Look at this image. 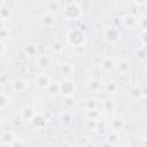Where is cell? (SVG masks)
<instances>
[{
    "label": "cell",
    "instance_id": "cell-1",
    "mask_svg": "<svg viewBox=\"0 0 147 147\" xmlns=\"http://www.w3.org/2000/svg\"><path fill=\"white\" fill-rule=\"evenodd\" d=\"M67 41L72 48L85 46L87 41V36L80 29H71L67 33Z\"/></svg>",
    "mask_w": 147,
    "mask_h": 147
},
{
    "label": "cell",
    "instance_id": "cell-2",
    "mask_svg": "<svg viewBox=\"0 0 147 147\" xmlns=\"http://www.w3.org/2000/svg\"><path fill=\"white\" fill-rule=\"evenodd\" d=\"M62 15L68 21H76L82 16V8L77 2H70L62 9Z\"/></svg>",
    "mask_w": 147,
    "mask_h": 147
},
{
    "label": "cell",
    "instance_id": "cell-3",
    "mask_svg": "<svg viewBox=\"0 0 147 147\" xmlns=\"http://www.w3.org/2000/svg\"><path fill=\"white\" fill-rule=\"evenodd\" d=\"M33 84H34V87L37 90H39V91H46L49 87V85L52 84V79H51V77L47 74L40 72V74H38L34 77Z\"/></svg>",
    "mask_w": 147,
    "mask_h": 147
},
{
    "label": "cell",
    "instance_id": "cell-4",
    "mask_svg": "<svg viewBox=\"0 0 147 147\" xmlns=\"http://www.w3.org/2000/svg\"><path fill=\"white\" fill-rule=\"evenodd\" d=\"M103 39L109 44H115L121 39V32L117 28L108 26L103 31Z\"/></svg>",
    "mask_w": 147,
    "mask_h": 147
},
{
    "label": "cell",
    "instance_id": "cell-5",
    "mask_svg": "<svg viewBox=\"0 0 147 147\" xmlns=\"http://www.w3.org/2000/svg\"><path fill=\"white\" fill-rule=\"evenodd\" d=\"M60 90H61V94H63L64 96L69 98L75 93L76 84L70 79H64L63 82L60 83Z\"/></svg>",
    "mask_w": 147,
    "mask_h": 147
},
{
    "label": "cell",
    "instance_id": "cell-6",
    "mask_svg": "<svg viewBox=\"0 0 147 147\" xmlns=\"http://www.w3.org/2000/svg\"><path fill=\"white\" fill-rule=\"evenodd\" d=\"M116 62L117 61H115L113 57H110V56H105V57H102V60H101V62H100V70L102 71V72H109V71H113V70H115L116 69Z\"/></svg>",
    "mask_w": 147,
    "mask_h": 147
},
{
    "label": "cell",
    "instance_id": "cell-7",
    "mask_svg": "<svg viewBox=\"0 0 147 147\" xmlns=\"http://www.w3.org/2000/svg\"><path fill=\"white\" fill-rule=\"evenodd\" d=\"M41 25L44 28H53L54 24L56 23V16L54 13H51V11H46L41 15Z\"/></svg>",
    "mask_w": 147,
    "mask_h": 147
},
{
    "label": "cell",
    "instance_id": "cell-8",
    "mask_svg": "<svg viewBox=\"0 0 147 147\" xmlns=\"http://www.w3.org/2000/svg\"><path fill=\"white\" fill-rule=\"evenodd\" d=\"M37 113H38V111L36 110V108H33V107H31V106H25V107L21 108V110H20V116H21V118H22L23 121L31 122L32 118L36 116Z\"/></svg>",
    "mask_w": 147,
    "mask_h": 147
},
{
    "label": "cell",
    "instance_id": "cell-9",
    "mask_svg": "<svg viewBox=\"0 0 147 147\" xmlns=\"http://www.w3.org/2000/svg\"><path fill=\"white\" fill-rule=\"evenodd\" d=\"M52 64V57L49 55L42 54V55H37V60H36V67H38L39 69L44 70L49 68Z\"/></svg>",
    "mask_w": 147,
    "mask_h": 147
},
{
    "label": "cell",
    "instance_id": "cell-10",
    "mask_svg": "<svg viewBox=\"0 0 147 147\" xmlns=\"http://www.w3.org/2000/svg\"><path fill=\"white\" fill-rule=\"evenodd\" d=\"M28 87H29V83L23 78H16L15 80H13V90L16 93H23L26 91Z\"/></svg>",
    "mask_w": 147,
    "mask_h": 147
},
{
    "label": "cell",
    "instance_id": "cell-11",
    "mask_svg": "<svg viewBox=\"0 0 147 147\" xmlns=\"http://www.w3.org/2000/svg\"><path fill=\"white\" fill-rule=\"evenodd\" d=\"M15 134L11 131H3L1 133V138H0V144L1 146H10L13 145V142L15 141Z\"/></svg>",
    "mask_w": 147,
    "mask_h": 147
},
{
    "label": "cell",
    "instance_id": "cell-12",
    "mask_svg": "<svg viewBox=\"0 0 147 147\" xmlns=\"http://www.w3.org/2000/svg\"><path fill=\"white\" fill-rule=\"evenodd\" d=\"M124 125H125L124 121L119 117H114L109 122V126H110L111 131H114V132H121L124 129Z\"/></svg>",
    "mask_w": 147,
    "mask_h": 147
},
{
    "label": "cell",
    "instance_id": "cell-13",
    "mask_svg": "<svg viewBox=\"0 0 147 147\" xmlns=\"http://www.w3.org/2000/svg\"><path fill=\"white\" fill-rule=\"evenodd\" d=\"M59 70H60L61 75H63V76H70V75H72L75 72V67L70 62H62L59 65Z\"/></svg>",
    "mask_w": 147,
    "mask_h": 147
},
{
    "label": "cell",
    "instance_id": "cell-14",
    "mask_svg": "<svg viewBox=\"0 0 147 147\" xmlns=\"http://www.w3.org/2000/svg\"><path fill=\"white\" fill-rule=\"evenodd\" d=\"M123 22H124V25L130 29L139 25V18H138V16H136L133 14H127L126 16H124Z\"/></svg>",
    "mask_w": 147,
    "mask_h": 147
},
{
    "label": "cell",
    "instance_id": "cell-15",
    "mask_svg": "<svg viewBox=\"0 0 147 147\" xmlns=\"http://www.w3.org/2000/svg\"><path fill=\"white\" fill-rule=\"evenodd\" d=\"M49 51L53 53V54H61L63 51H64V45L62 41L60 40H53L51 44H49Z\"/></svg>",
    "mask_w": 147,
    "mask_h": 147
},
{
    "label": "cell",
    "instance_id": "cell-16",
    "mask_svg": "<svg viewBox=\"0 0 147 147\" xmlns=\"http://www.w3.org/2000/svg\"><path fill=\"white\" fill-rule=\"evenodd\" d=\"M34 127H37V129H42L45 125H46V119H45V117L40 114V113H37L36 114V116L32 118V121L30 122Z\"/></svg>",
    "mask_w": 147,
    "mask_h": 147
},
{
    "label": "cell",
    "instance_id": "cell-17",
    "mask_svg": "<svg viewBox=\"0 0 147 147\" xmlns=\"http://www.w3.org/2000/svg\"><path fill=\"white\" fill-rule=\"evenodd\" d=\"M129 96H130V99H131V100H133V101H137V100L142 99L141 87H140V86H138V85L133 86V87L130 90V92H129Z\"/></svg>",
    "mask_w": 147,
    "mask_h": 147
},
{
    "label": "cell",
    "instance_id": "cell-18",
    "mask_svg": "<svg viewBox=\"0 0 147 147\" xmlns=\"http://www.w3.org/2000/svg\"><path fill=\"white\" fill-rule=\"evenodd\" d=\"M116 69L121 74H126L130 69V62L127 60H119L116 62Z\"/></svg>",
    "mask_w": 147,
    "mask_h": 147
},
{
    "label": "cell",
    "instance_id": "cell-19",
    "mask_svg": "<svg viewBox=\"0 0 147 147\" xmlns=\"http://www.w3.org/2000/svg\"><path fill=\"white\" fill-rule=\"evenodd\" d=\"M23 52L26 54V56L31 57V56H36L38 55V48L37 46L32 45V44H29V45H25L23 47Z\"/></svg>",
    "mask_w": 147,
    "mask_h": 147
},
{
    "label": "cell",
    "instance_id": "cell-20",
    "mask_svg": "<svg viewBox=\"0 0 147 147\" xmlns=\"http://www.w3.org/2000/svg\"><path fill=\"white\" fill-rule=\"evenodd\" d=\"M84 108H85V110L96 109V108H99V102H98V100H95V99H88V100L85 101Z\"/></svg>",
    "mask_w": 147,
    "mask_h": 147
},
{
    "label": "cell",
    "instance_id": "cell-21",
    "mask_svg": "<svg viewBox=\"0 0 147 147\" xmlns=\"http://www.w3.org/2000/svg\"><path fill=\"white\" fill-rule=\"evenodd\" d=\"M87 88H88V91H91V92H99L100 88H101V83H100L99 80L92 79V80H90V83L87 84Z\"/></svg>",
    "mask_w": 147,
    "mask_h": 147
},
{
    "label": "cell",
    "instance_id": "cell-22",
    "mask_svg": "<svg viewBox=\"0 0 147 147\" xmlns=\"http://www.w3.org/2000/svg\"><path fill=\"white\" fill-rule=\"evenodd\" d=\"M86 117L99 121L101 119V111L96 108V109H92V110H86Z\"/></svg>",
    "mask_w": 147,
    "mask_h": 147
},
{
    "label": "cell",
    "instance_id": "cell-23",
    "mask_svg": "<svg viewBox=\"0 0 147 147\" xmlns=\"http://www.w3.org/2000/svg\"><path fill=\"white\" fill-rule=\"evenodd\" d=\"M118 140H119V138H118V132L111 131V132L108 134V137H107V144H108V145H117Z\"/></svg>",
    "mask_w": 147,
    "mask_h": 147
},
{
    "label": "cell",
    "instance_id": "cell-24",
    "mask_svg": "<svg viewBox=\"0 0 147 147\" xmlns=\"http://www.w3.org/2000/svg\"><path fill=\"white\" fill-rule=\"evenodd\" d=\"M105 88H106L107 93L114 94V93L117 92V90H118V85H117L115 82H108V83L105 85Z\"/></svg>",
    "mask_w": 147,
    "mask_h": 147
},
{
    "label": "cell",
    "instance_id": "cell-25",
    "mask_svg": "<svg viewBox=\"0 0 147 147\" xmlns=\"http://www.w3.org/2000/svg\"><path fill=\"white\" fill-rule=\"evenodd\" d=\"M96 123H98V121L92 119V118H88V117H86L85 121H84L85 127L88 129V130H95V127H96Z\"/></svg>",
    "mask_w": 147,
    "mask_h": 147
},
{
    "label": "cell",
    "instance_id": "cell-26",
    "mask_svg": "<svg viewBox=\"0 0 147 147\" xmlns=\"http://www.w3.org/2000/svg\"><path fill=\"white\" fill-rule=\"evenodd\" d=\"M101 106H102V109L105 111H109V110H113L115 108V103L113 100H105Z\"/></svg>",
    "mask_w": 147,
    "mask_h": 147
},
{
    "label": "cell",
    "instance_id": "cell-27",
    "mask_svg": "<svg viewBox=\"0 0 147 147\" xmlns=\"http://www.w3.org/2000/svg\"><path fill=\"white\" fill-rule=\"evenodd\" d=\"M8 105H9V98H8L5 93H2L1 96H0V108H1L2 110H5Z\"/></svg>",
    "mask_w": 147,
    "mask_h": 147
},
{
    "label": "cell",
    "instance_id": "cell-28",
    "mask_svg": "<svg viewBox=\"0 0 147 147\" xmlns=\"http://www.w3.org/2000/svg\"><path fill=\"white\" fill-rule=\"evenodd\" d=\"M59 8H60V6H59V3L55 2V1H52V2H49V3L47 5V11H51V13H54V14H55V11H56Z\"/></svg>",
    "mask_w": 147,
    "mask_h": 147
},
{
    "label": "cell",
    "instance_id": "cell-29",
    "mask_svg": "<svg viewBox=\"0 0 147 147\" xmlns=\"http://www.w3.org/2000/svg\"><path fill=\"white\" fill-rule=\"evenodd\" d=\"M72 49L76 53V55H78V56H83L86 53V46H79V47H75Z\"/></svg>",
    "mask_w": 147,
    "mask_h": 147
},
{
    "label": "cell",
    "instance_id": "cell-30",
    "mask_svg": "<svg viewBox=\"0 0 147 147\" xmlns=\"http://www.w3.org/2000/svg\"><path fill=\"white\" fill-rule=\"evenodd\" d=\"M140 40H141L142 45L145 47H147V29L142 30V32L140 33Z\"/></svg>",
    "mask_w": 147,
    "mask_h": 147
},
{
    "label": "cell",
    "instance_id": "cell-31",
    "mask_svg": "<svg viewBox=\"0 0 147 147\" xmlns=\"http://www.w3.org/2000/svg\"><path fill=\"white\" fill-rule=\"evenodd\" d=\"M139 25L142 28V30L147 29V17H142V18H139Z\"/></svg>",
    "mask_w": 147,
    "mask_h": 147
},
{
    "label": "cell",
    "instance_id": "cell-32",
    "mask_svg": "<svg viewBox=\"0 0 147 147\" xmlns=\"http://www.w3.org/2000/svg\"><path fill=\"white\" fill-rule=\"evenodd\" d=\"M141 87V94H142V99H147V84H144Z\"/></svg>",
    "mask_w": 147,
    "mask_h": 147
},
{
    "label": "cell",
    "instance_id": "cell-33",
    "mask_svg": "<svg viewBox=\"0 0 147 147\" xmlns=\"http://www.w3.org/2000/svg\"><path fill=\"white\" fill-rule=\"evenodd\" d=\"M23 145H24V142H23L22 140H20V141H18V140H17V138H16V139H15V141L13 142L11 147H17V146H23Z\"/></svg>",
    "mask_w": 147,
    "mask_h": 147
},
{
    "label": "cell",
    "instance_id": "cell-34",
    "mask_svg": "<svg viewBox=\"0 0 147 147\" xmlns=\"http://www.w3.org/2000/svg\"><path fill=\"white\" fill-rule=\"evenodd\" d=\"M132 1H133L134 3H137V5H145L147 0H132Z\"/></svg>",
    "mask_w": 147,
    "mask_h": 147
},
{
    "label": "cell",
    "instance_id": "cell-35",
    "mask_svg": "<svg viewBox=\"0 0 147 147\" xmlns=\"http://www.w3.org/2000/svg\"><path fill=\"white\" fill-rule=\"evenodd\" d=\"M145 6H146V7H147V1H146V3H145Z\"/></svg>",
    "mask_w": 147,
    "mask_h": 147
},
{
    "label": "cell",
    "instance_id": "cell-36",
    "mask_svg": "<svg viewBox=\"0 0 147 147\" xmlns=\"http://www.w3.org/2000/svg\"><path fill=\"white\" fill-rule=\"evenodd\" d=\"M146 138H147V131H146Z\"/></svg>",
    "mask_w": 147,
    "mask_h": 147
},
{
    "label": "cell",
    "instance_id": "cell-37",
    "mask_svg": "<svg viewBox=\"0 0 147 147\" xmlns=\"http://www.w3.org/2000/svg\"><path fill=\"white\" fill-rule=\"evenodd\" d=\"M146 123H147V118H146Z\"/></svg>",
    "mask_w": 147,
    "mask_h": 147
}]
</instances>
